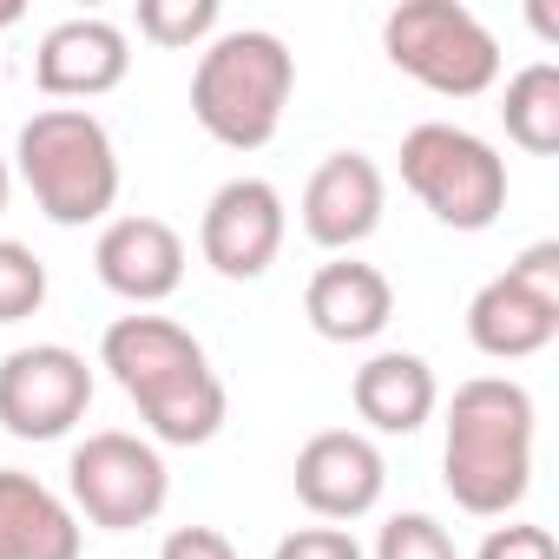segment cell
Instances as JSON below:
<instances>
[{
    "label": "cell",
    "instance_id": "obj_7",
    "mask_svg": "<svg viewBox=\"0 0 559 559\" xmlns=\"http://www.w3.org/2000/svg\"><path fill=\"white\" fill-rule=\"evenodd\" d=\"M67 493H73V513H86L93 526L106 533H132V526H152L171 500V467L152 441L126 435V428H99L73 448L67 461Z\"/></svg>",
    "mask_w": 559,
    "mask_h": 559
},
{
    "label": "cell",
    "instance_id": "obj_2",
    "mask_svg": "<svg viewBox=\"0 0 559 559\" xmlns=\"http://www.w3.org/2000/svg\"><path fill=\"white\" fill-rule=\"evenodd\" d=\"M533 395L513 376H474L448 402L441 480L461 513L507 520L533 487Z\"/></svg>",
    "mask_w": 559,
    "mask_h": 559
},
{
    "label": "cell",
    "instance_id": "obj_9",
    "mask_svg": "<svg viewBox=\"0 0 559 559\" xmlns=\"http://www.w3.org/2000/svg\"><path fill=\"white\" fill-rule=\"evenodd\" d=\"M284 230H290L284 191L270 178H230V185L211 191V204L198 217V250L230 284H257L276 263V250H284Z\"/></svg>",
    "mask_w": 559,
    "mask_h": 559
},
{
    "label": "cell",
    "instance_id": "obj_4",
    "mask_svg": "<svg viewBox=\"0 0 559 559\" xmlns=\"http://www.w3.org/2000/svg\"><path fill=\"white\" fill-rule=\"evenodd\" d=\"M14 171L34 191L40 217L60 230L99 224L119 204V145L99 112L86 106H47L14 139Z\"/></svg>",
    "mask_w": 559,
    "mask_h": 559
},
{
    "label": "cell",
    "instance_id": "obj_13",
    "mask_svg": "<svg viewBox=\"0 0 559 559\" xmlns=\"http://www.w3.org/2000/svg\"><path fill=\"white\" fill-rule=\"evenodd\" d=\"M132 73V40L126 27L99 21V14H73L60 27H47V40L34 47V86L47 99H99L112 86H126Z\"/></svg>",
    "mask_w": 559,
    "mask_h": 559
},
{
    "label": "cell",
    "instance_id": "obj_18",
    "mask_svg": "<svg viewBox=\"0 0 559 559\" xmlns=\"http://www.w3.org/2000/svg\"><path fill=\"white\" fill-rule=\"evenodd\" d=\"M500 126L520 152L533 158H552L559 152V67L552 60H533L507 80L500 93Z\"/></svg>",
    "mask_w": 559,
    "mask_h": 559
},
{
    "label": "cell",
    "instance_id": "obj_15",
    "mask_svg": "<svg viewBox=\"0 0 559 559\" xmlns=\"http://www.w3.org/2000/svg\"><path fill=\"white\" fill-rule=\"evenodd\" d=\"M80 513L34 474L0 467V559H80Z\"/></svg>",
    "mask_w": 559,
    "mask_h": 559
},
{
    "label": "cell",
    "instance_id": "obj_19",
    "mask_svg": "<svg viewBox=\"0 0 559 559\" xmlns=\"http://www.w3.org/2000/svg\"><path fill=\"white\" fill-rule=\"evenodd\" d=\"M139 34L152 47H211L224 34V14H217V0H139Z\"/></svg>",
    "mask_w": 559,
    "mask_h": 559
},
{
    "label": "cell",
    "instance_id": "obj_10",
    "mask_svg": "<svg viewBox=\"0 0 559 559\" xmlns=\"http://www.w3.org/2000/svg\"><path fill=\"white\" fill-rule=\"evenodd\" d=\"M290 480H297V500H304L323 526H343V520L376 513V500H382V487H389V461H382V448H376L369 435H356V428H323V435H310V441L297 448Z\"/></svg>",
    "mask_w": 559,
    "mask_h": 559
},
{
    "label": "cell",
    "instance_id": "obj_25",
    "mask_svg": "<svg viewBox=\"0 0 559 559\" xmlns=\"http://www.w3.org/2000/svg\"><path fill=\"white\" fill-rule=\"evenodd\" d=\"M158 559H237V546L217 533V526H171Z\"/></svg>",
    "mask_w": 559,
    "mask_h": 559
},
{
    "label": "cell",
    "instance_id": "obj_3",
    "mask_svg": "<svg viewBox=\"0 0 559 559\" xmlns=\"http://www.w3.org/2000/svg\"><path fill=\"white\" fill-rule=\"evenodd\" d=\"M290 93H297V53L270 27H224L211 47H198L191 119L230 152L270 145L290 112Z\"/></svg>",
    "mask_w": 559,
    "mask_h": 559
},
{
    "label": "cell",
    "instance_id": "obj_23",
    "mask_svg": "<svg viewBox=\"0 0 559 559\" xmlns=\"http://www.w3.org/2000/svg\"><path fill=\"white\" fill-rule=\"evenodd\" d=\"M474 559H559V539L546 526H533V520H507V526H493L480 539Z\"/></svg>",
    "mask_w": 559,
    "mask_h": 559
},
{
    "label": "cell",
    "instance_id": "obj_5",
    "mask_svg": "<svg viewBox=\"0 0 559 559\" xmlns=\"http://www.w3.org/2000/svg\"><path fill=\"white\" fill-rule=\"evenodd\" d=\"M382 53L395 73L441 99H480L500 80V40L461 0H402L382 21Z\"/></svg>",
    "mask_w": 559,
    "mask_h": 559
},
{
    "label": "cell",
    "instance_id": "obj_27",
    "mask_svg": "<svg viewBox=\"0 0 559 559\" xmlns=\"http://www.w3.org/2000/svg\"><path fill=\"white\" fill-rule=\"evenodd\" d=\"M8 198H14V165L0 158V211H8Z\"/></svg>",
    "mask_w": 559,
    "mask_h": 559
},
{
    "label": "cell",
    "instance_id": "obj_14",
    "mask_svg": "<svg viewBox=\"0 0 559 559\" xmlns=\"http://www.w3.org/2000/svg\"><path fill=\"white\" fill-rule=\"evenodd\" d=\"M304 317L323 343H376L395 317V284L362 263V257H336L310 276V290H304Z\"/></svg>",
    "mask_w": 559,
    "mask_h": 559
},
{
    "label": "cell",
    "instance_id": "obj_12",
    "mask_svg": "<svg viewBox=\"0 0 559 559\" xmlns=\"http://www.w3.org/2000/svg\"><path fill=\"white\" fill-rule=\"evenodd\" d=\"M93 270H99V284L126 304H165L178 284H185V237L165 224V217H106L99 243H93Z\"/></svg>",
    "mask_w": 559,
    "mask_h": 559
},
{
    "label": "cell",
    "instance_id": "obj_24",
    "mask_svg": "<svg viewBox=\"0 0 559 559\" xmlns=\"http://www.w3.org/2000/svg\"><path fill=\"white\" fill-rule=\"evenodd\" d=\"M507 276L520 290H533V297H546V304H559V243L552 237H539V243H526L513 263H507Z\"/></svg>",
    "mask_w": 559,
    "mask_h": 559
},
{
    "label": "cell",
    "instance_id": "obj_8",
    "mask_svg": "<svg viewBox=\"0 0 559 559\" xmlns=\"http://www.w3.org/2000/svg\"><path fill=\"white\" fill-rule=\"evenodd\" d=\"M93 408V369L67 343H27L0 356V428L14 441H60Z\"/></svg>",
    "mask_w": 559,
    "mask_h": 559
},
{
    "label": "cell",
    "instance_id": "obj_26",
    "mask_svg": "<svg viewBox=\"0 0 559 559\" xmlns=\"http://www.w3.org/2000/svg\"><path fill=\"white\" fill-rule=\"evenodd\" d=\"M8 27H21V0H0V34Z\"/></svg>",
    "mask_w": 559,
    "mask_h": 559
},
{
    "label": "cell",
    "instance_id": "obj_22",
    "mask_svg": "<svg viewBox=\"0 0 559 559\" xmlns=\"http://www.w3.org/2000/svg\"><path fill=\"white\" fill-rule=\"evenodd\" d=\"M270 559H369V552L356 546L349 526H297V533L276 539Z\"/></svg>",
    "mask_w": 559,
    "mask_h": 559
},
{
    "label": "cell",
    "instance_id": "obj_6",
    "mask_svg": "<svg viewBox=\"0 0 559 559\" xmlns=\"http://www.w3.org/2000/svg\"><path fill=\"white\" fill-rule=\"evenodd\" d=\"M402 185L448 230H493L507 211V158L480 132L448 119H421L402 139Z\"/></svg>",
    "mask_w": 559,
    "mask_h": 559
},
{
    "label": "cell",
    "instance_id": "obj_11",
    "mask_svg": "<svg viewBox=\"0 0 559 559\" xmlns=\"http://www.w3.org/2000/svg\"><path fill=\"white\" fill-rule=\"evenodd\" d=\"M382 204H389L382 165H376L369 152H330V158L310 171L297 217H304L310 243H323V250L349 257L356 243H369V237H376V224H382Z\"/></svg>",
    "mask_w": 559,
    "mask_h": 559
},
{
    "label": "cell",
    "instance_id": "obj_20",
    "mask_svg": "<svg viewBox=\"0 0 559 559\" xmlns=\"http://www.w3.org/2000/svg\"><path fill=\"white\" fill-rule=\"evenodd\" d=\"M40 304H47V263L27 243L0 237V323H27L40 317Z\"/></svg>",
    "mask_w": 559,
    "mask_h": 559
},
{
    "label": "cell",
    "instance_id": "obj_1",
    "mask_svg": "<svg viewBox=\"0 0 559 559\" xmlns=\"http://www.w3.org/2000/svg\"><path fill=\"white\" fill-rule=\"evenodd\" d=\"M99 369H112V382L132 395L139 421L152 428V448H204L230 415L204 343L171 317H119L99 336Z\"/></svg>",
    "mask_w": 559,
    "mask_h": 559
},
{
    "label": "cell",
    "instance_id": "obj_21",
    "mask_svg": "<svg viewBox=\"0 0 559 559\" xmlns=\"http://www.w3.org/2000/svg\"><path fill=\"white\" fill-rule=\"evenodd\" d=\"M376 559H461V546L435 513H395L376 533Z\"/></svg>",
    "mask_w": 559,
    "mask_h": 559
},
{
    "label": "cell",
    "instance_id": "obj_16",
    "mask_svg": "<svg viewBox=\"0 0 559 559\" xmlns=\"http://www.w3.org/2000/svg\"><path fill=\"white\" fill-rule=\"evenodd\" d=\"M349 402H356V415H362L376 435H415V428L435 421L441 382H435V369H428L415 349H376V356L356 369Z\"/></svg>",
    "mask_w": 559,
    "mask_h": 559
},
{
    "label": "cell",
    "instance_id": "obj_17",
    "mask_svg": "<svg viewBox=\"0 0 559 559\" xmlns=\"http://www.w3.org/2000/svg\"><path fill=\"white\" fill-rule=\"evenodd\" d=\"M552 336H559V304L520 290L507 270L487 276V284L474 290V304H467V343H474L480 356H493V362H526V356H539Z\"/></svg>",
    "mask_w": 559,
    "mask_h": 559
}]
</instances>
